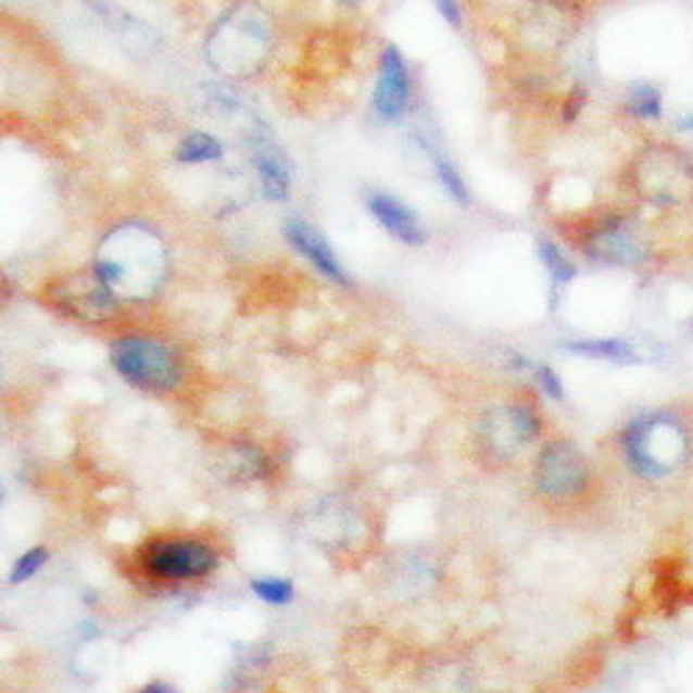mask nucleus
<instances>
[{"mask_svg":"<svg viewBox=\"0 0 693 693\" xmlns=\"http://www.w3.org/2000/svg\"><path fill=\"white\" fill-rule=\"evenodd\" d=\"M164 253L162 242L142 225H125L105 239L94 261V275L109 291L137 298L155 289L162 278Z\"/></svg>","mask_w":693,"mask_h":693,"instance_id":"obj_1","label":"nucleus"},{"mask_svg":"<svg viewBox=\"0 0 693 693\" xmlns=\"http://www.w3.org/2000/svg\"><path fill=\"white\" fill-rule=\"evenodd\" d=\"M688 455V433L671 416H644L625 430V458L641 477L675 471Z\"/></svg>","mask_w":693,"mask_h":693,"instance_id":"obj_2","label":"nucleus"},{"mask_svg":"<svg viewBox=\"0 0 693 693\" xmlns=\"http://www.w3.org/2000/svg\"><path fill=\"white\" fill-rule=\"evenodd\" d=\"M269 50V28L255 9H239L223 20L209 39V56L225 73H248L259 67Z\"/></svg>","mask_w":693,"mask_h":693,"instance_id":"obj_3","label":"nucleus"},{"mask_svg":"<svg viewBox=\"0 0 693 693\" xmlns=\"http://www.w3.org/2000/svg\"><path fill=\"white\" fill-rule=\"evenodd\" d=\"M112 364L119 378L144 391H169L180 380V361L167 344L128 336L112 346Z\"/></svg>","mask_w":693,"mask_h":693,"instance_id":"obj_4","label":"nucleus"},{"mask_svg":"<svg viewBox=\"0 0 693 693\" xmlns=\"http://www.w3.org/2000/svg\"><path fill=\"white\" fill-rule=\"evenodd\" d=\"M635 184L650 203H685L693 198V167L677 150L652 148L644 150V155L638 159Z\"/></svg>","mask_w":693,"mask_h":693,"instance_id":"obj_5","label":"nucleus"},{"mask_svg":"<svg viewBox=\"0 0 693 693\" xmlns=\"http://www.w3.org/2000/svg\"><path fill=\"white\" fill-rule=\"evenodd\" d=\"M217 564V552L198 541H159L144 552V566L164 580H198Z\"/></svg>","mask_w":693,"mask_h":693,"instance_id":"obj_6","label":"nucleus"},{"mask_svg":"<svg viewBox=\"0 0 693 693\" xmlns=\"http://www.w3.org/2000/svg\"><path fill=\"white\" fill-rule=\"evenodd\" d=\"M589 480V464L569 441L544 446L536 458V486L546 496H571Z\"/></svg>","mask_w":693,"mask_h":693,"instance_id":"obj_7","label":"nucleus"},{"mask_svg":"<svg viewBox=\"0 0 693 693\" xmlns=\"http://www.w3.org/2000/svg\"><path fill=\"white\" fill-rule=\"evenodd\" d=\"M411 105V73L408 62L396 45H386L380 53L378 81L371 92V109L383 123H396Z\"/></svg>","mask_w":693,"mask_h":693,"instance_id":"obj_8","label":"nucleus"},{"mask_svg":"<svg viewBox=\"0 0 693 693\" xmlns=\"http://www.w3.org/2000/svg\"><path fill=\"white\" fill-rule=\"evenodd\" d=\"M250 153H253V167L259 173L261 192L266 200L284 203L289 200L291 180H294V169H291V159L286 150L275 142V137L266 128H255L250 134Z\"/></svg>","mask_w":693,"mask_h":693,"instance_id":"obj_9","label":"nucleus"},{"mask_svg":"<svg viewBox=\"0 0 693 693\" xmlns=\"http://www.w3.org/2000/svg\"><path fill=\"white\" fill-rule=\"evenodd\" d=\"M284 236H286V242L298 250V253L303 255L311 266H314L316 273H323L325 278L333 280V284L339 286L353 284L350 275H346L344 264H341L339 255L333 253L328 236H325L323 230L314 228L311 223H305L303 217H289L284 223Z\"/></svg>","mask_w":693,"mask_h":693,"instance_id":"obj_10","label":"nucleus"},{"mask_svg":"<svg viewBox=\"0 0 693 693\" xmlns=\"http://www.w3.org/2000/svg\"><path fill=\"white\" fill-rule=\"evenodd\" d=\"M366 209L375 217V223L386 234L394 236L396 242L411 244V248H419V244L428 242V230H425L421 219L416 217V211L396 198V194L371 189V192H366Z\"/></svg>","mask_w":693,"mask_h":693,"instance_id":"obj_11","label":"nucleus"},{"mask_svg":"<svg viewBox=\"0 0 693 693\" xmlns=\"http://www.w3.org/2000/svg\"><path fill=\"white\" fill-rule=\"evenodd\" d=\"M89 7H92V12L100 17V23L109 28V34L119 39V45L128 50L130 56H148V53H153V50L159 48V34H155V28H150L144 20L137 17V14L125 12L123 7H114L109 0H89Z\"/></svg>","mask_w":693,"mask_h":693,"instance_id":"obj_12","label":"nucleus"},{"mask_svg":"<svg viewBox=\"0 0 693 693\" xmlns=\"http://www.w3.org/2000/svg\"><path fill=\"white\" fill-rule=\"evenodd\" d=\"M486 430H489L491 446L511 455V452H519L521 446L530 444L539 436V419L527 405H508V408L491 414Z\"/></svg>","mask_w":693,"mask_h":693,"instance_id":"obj_13","label":"nucleus"},{"mask_svg":"<svg viewBox=\"0 0 693 693\" xmlns=\"http://www.w3.org/2000/svg\"><path fill=\"white\" fill-rule=\"evenodd\" d=\"M589 255L600 264L613 266H630L644 259V248L635 236L621 225H607V228L596 230L589 242Z\"/></svg>","mask_w":693,"mask_h":693,"instance_id":"obj_14","label":"nucleus"},{"mask_svg":"<svg viewBox=\"0 0 693 693\" xmlns=\"http://www.w3.org/2000/svg\"><path fill=\"white\" fill-rule=\"evenodd\" d=\"M566 350L575 355L596 361H616V364H638L644 355L638 353V346L627 339H580L569 341Z\"/></svg>","mask_w":693,"mask_h":693,"instance_id":"obj_15","label":"nucleus"},{"mask_svg":"<svg viewBox=\"0 0 693 693\" xmlns=\"http://www.w3.org/2000/svg\"><path fill=\"white\" fill-rule=\"evenodd\" d=\"M223 153V142H219L214 134H209V130H192V134H186L178 142V148H175V159H178L180 164L219 162Z\"/></svg>","mask_w":693,"mask_h":693,"instance_id":"obj_16","label":"nucleus"},{"mask_svg":"<svg viewBox=\"0 0 693 693\" xmlns=\"http://www.w3.org/2000/svg\"><path fill=\"white\" fill-rule=\"evenodd\" d=\"M433 169H436V178H439V184L444 186V192L450 194L455 203L469 205V189H466V180H464V175L458 173V167L452 164L450 155L433 153Z\"/></svg>","mask_w":693,"mask_h":693,"instance_id":"obj_17","label":"nucleus"},{"mask_svg":"<svg viewBox=\"0 0 693 693\" xmlns=\"http://www.w3.org/2000/svg\"><path fill=\"white\" fill-rule=\"evenodd\" d=\"M627 112L644 119H657L663 114V94L652 84H635L627 94Z\"/></svg>","mask_w":693,"mask_h":693,"instance_id":"obj_18","label":"nucleus"},{"mask_svg":"<svg viewBox=\"0 0 693 693\" xmlns=\"http://www.w3.org/2000/svg\"><path fill=\"white\" fill-rule=\"evenodd\" d=\"M536 250H539V259L544 261V266H546V273H550L552 284L566 286L569 280H575V275H577L575 264H571V261L566 259V253L560 248H557V244L539 242V248H536Z\"/></svg>","mask_w":693,"mask_h":693,"instance_id":"obj_19","label":"nucleus"},{"mask_svg":"<svg viewBox=\"0 0 693 693\" xmlns=\"http://www.w3.org/2000/svg\"><path fill=\"white\" fill-rule=\"evenodd\" d=\"M253 591L259 600H264L266 605H289L294 600V585H291L286 577H255Z\"/></svg>","mask_w":693,"mask_h":693,"instance_id":"obj_20","label":"nucleus"},{"mask_svg":"<svg viewBox=\"0 0 693 693\" xmlns=\"http://www.w3.org/2000/svg\"><path fill=\"white\" fill-rule=\"evenodd\" d=\"M45 560H48V550H42V546L23 552V555L14 560V569H12L14 585H20V582H25V580H32V577L37 575L39 569H42Z\"/></svg>","mask_w":693,"mask_h":693,"instance_id":"obj_21","label":"nucleus"},{"mask_svg":"<svg viewBox=\"0 0 693 693\" xmlns=\"http://www.w3.org/2000/svg\"><path fill=\"white\" fill-rule=\"evenodd\" d=\"M532 378H536L539 389L544 391V394L550 396V400H555V403H564V400H566L564 380L557 378L555 369H550V366H532Z\"/></svg>","mask_w":693,"mask_h":693,"instance_id":"obj_22","label":"nucleus"},{"mask_svg":"<svg viewBox=\"0 0 693 693\" xmlns=\"http://www.w3.org/2000/svg\"><path fill=\"white\" fill-rule=\"evenodd\" d=\"M433 7L439 9L441 17L452 25V28H458L461 25V7L458 0H433Z\"/></svg>","mask_w":693,"mask_h":693,"instance_id":"obj_23","label":"nucleus"},{"mask_svg":"<svg viewBox=\"0 0 693 693\" xmlns=\"http://www.w3.org/2000/svg\"><path fill=\"white\" fill-rule=\"evenodd\" d=\"M137 693H173V691H169L167 685H162V682H153V685L142 688V691H137Z\"/></svg>","mask_w":693,"mask_h":693,"instance_id":"obj_24","label":"nucleus"},{"mask_svg":"<svg viewBox=\"0 0 693 693\" xmlns=\"http://www.w3.org/2000/svg\"><path fill=\"white\" fill-rule=\"evenodd\" d=\"M0 500H3V486H0Z\"/></svg>","mask_w":693,"mask_h":693,"instance_id":"obj_25","label":"nucleus"}]
</instances>
